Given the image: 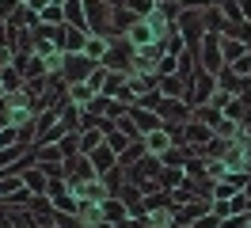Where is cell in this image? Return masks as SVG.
I'll return each mask as SVG.
<instances>
[{"label":"cell","mask_w":251,"mask_h":228,"mask_svg":"<svg viewBox=\"0 0 251 228\" xmlns=\"http://www.w3.org/2000/svg\"><path fill=\"white\" fill-rule=\"evenodd\" d=\"M103 69H110V73H133L137 69V46L129 42V38H110Z\"/></svg>","instance_id":"obj_1"},{"label":"cell","mask_w":251,"mask_h":228,"mask_svg":"<svg viewBox=\"0 0 251 228\" xmlns=\"http://www.w3.org/2000/svg\"><path fill=\"white\" fill-rule=\"evenodd\" d=\"M221 38H225V34H217V30H205L202 46L194 50L198 69H205V73H221V69H225V50H221Z\"/></svg>","instance_id":"obj_2"},{"label":"cell","mask_w":251,"mask_h":228,"mask_svg":"<svg viewBox=\"0 0 251 228\" xmlns=\"http://www.w3.org/2000/svg\"><path fill=\"white\" fill-rule=\"evenodd\" d=\"M156 114L164 118V129H183L190 118H194V106L187 99H172V95H164L156 106Z\"/></svg>","instance_id":"obj_3"},{"label":"cell","mask_w":251,"mask_h":228,"mask_svg":"<svg viewBox=\"0 0 251 228\" xmlns=\"http://www.w3.org/2000/svg\"><path fill=\"white\" fill-rule=\"evenodd\" d=\"M95 69H99V65H95V61L88 57V53H65L61 80L69 84V88H73V84H84V80H88V76H92Z\"/></svg>","instance_id":"obj_4"},{"label":"cell","mask_w":251,"mask_h":228,"mask_svg":"<svg viewBox=\"0 0 251 228\" xmlns=\"http://www.w3.org/2000/svg\"><path fill=\"white\" fill-rule=\"evenodd\" d=\"M175 27H179V34L187 38V46L190 50H198L202 46V38H205V12H183L179 19H175Z\"/></svg>","instance_id":"obj_5"},{"label":"cell","mask_w":251,"mask_h":228,"mask_svg":"<svg viewBox=\"0 0 251 228\" xmlns=\"http://www.w3.org/2000/svg\"><path fill=\"white\" fill-rule=\"evenodd\" d=\"M213 95H217V73H205V69H198V76H194V88H190V95H187V103H190V106H205Z\"/></svg>","instance_id":"obj_6"},{"label":"cell","mask_w":251,"mask_h":228,"mask_svg":"<svg viewBox=\"0 0 251 228\" xmlns=\"http://www.w3.org/2000/svg\"><path fill=\"white\" fill-rule=\"evenodd\" d=\"M213 137H217V133H213L209 126H202V122H194V118L183 126V145H187L194 156H202V152L209 149V141H213Z\"/></svg>","instance_id":"obj_7"},{"label":"cell","mask_w":251,"mask_h":228,"mask_svg":"<svg viewBox=\"0 0 251 228\" xmlns=\"http://www.w3.org/2000/svg\"><path fill=\"white\" fill-rule=\"evenodd\" d=\"M65 179H69V182H88V179H99V171H95L92 156H84V152L69 156V160H65Z\"/></svg>","instance_id":"obj_8"},{"label":"cell","mask_w":251,"mask_h":228,"mask_svg":"<svg viewBox=\"0 0 251 228\" xmlns=\"http://www.w3.org/2000/svg\"><path fill=\"white\" fill-rule=\"evenodd\" d=\"M133 23H137V15L129 12L122 0H118V4H114V12H110V38H126Z\"/></svg>","instance_id":"obj_9"},{"label":"cell","mask_w":251,"mask_h":228,"mask_svg":"<svg viewBox=\"0 0 251 228\" xmlns=\"http://www.w3.org/2000/svg\"><path fill=\"white\" fill-rule=\"evenodd\" d=\"M19 175H23V186H27L31 194L46 198V190H50V175H46V171H42L38 164H27L23 171H19Z\"/></svg>","instance_id":"obj_10"},{"label":"cell","mask_w":251,"mask_h":228,"mask_svg":"<svg viewBox=\"0 0 251 228\" xmlns=\"http://www.w3.org/2000/svg\"><path fill=\"white\" fill-rule=\"evenodd\" d=\"M129 118L137 122V129H141V137L156 133V129H164V118H160L156 110H145V106H129Z\"/></svg>","instance_id":"obj_11"},{"label":"cell","mask_w":251,"mask_h":228,"mask_svg":"<svg viewBox=\"0 0 251 228\" xmlns=\"http://www.w3.org/2000/svg\"><path fill=\"white\" fill-rule=\"evenodd\" d=\"M92 164H95V171H99V179H103V175H110V171H118V152L103 141V145L92 152Z\"/></svg>","instance_id":"obj_12"},{"label":"cell","mask_w":251,"mask_h":228,"mask_svg":"<svg viewBox=\"0 0 251 228\" xmlns=\"http://www.w3.org/2000/svg\"><path fill=\"white\" fill-rule=\"evenodd\" d=\"M103 221H107V225H122V221H129V209H126V202L118 194H110L107 202H103Z\"/></svg>","instance_id":"obj_13"},{"label":"cell","mask_w":251,"mask_h":228,"mask_svg":"<svg viewBox=\"0 0 251 228\" xmlns=\"http://www.w3.org/2000/svg\"><path fill=\"white\" fill-rule=\"evenodd\" d=\"M141 141H145V152H149V156H164V152H168V149H172V145H175L168 129H156V133L141 137Z\"/></svg>","instance_id":"obj_14"},{"label":"cell","mask_w":251,"mask_h":228,"mask_svg":"<svg viewBox=\"0 0 251 228\" xmlns=\"http://www.w3.org/2000/svg\"><path fill=\"white\" fill-rule=\"evenodd\" d=\"M76 221H80L84 228L107 225V221H103V205H99V202H80V213H76Z\"/></svg>","instance_id":"obj_15"},{"label":"cell","mask_w":251,"mask_h":228,"mask_svg":"<svg viewBox=\"0 0 251 228\" xmlns=\"http://www.w3.org/2000/svg\"><path fill=\"white\" fill-rule=\"evenodd\" d=\"M103 141H107V133H103L99 126H88V129H80V152H84V156H92V152L99 149Z\"/></svg>","instance_id":"obj_16"},{"label":"cell","mask_w":251,"mask_h":228,"mask_svg":"<svg viewBox=\"0 0 251 228\" xmlns=\"http://www.w3.org/2000/svg\"><path fill=\"white\" fill-rule=\"evenodd\" d=\"M126 38L137 46V50H145V46H152V42H156V34H152V27H149L145 19H137V23L129 27V34H126Z\"/></svg>","instance_id":"obj_17"},{"label":"cell","mask_w":251,"mask_h":228,"mask_svg":"<svg viewBox=\"0 0 251 228\" xmlns=\"http://www.w3.org/2000/svg\"><path fill=\"white\" fill-rule=\"evenodd\" d=\"M160 160H164V167H187L190 160H194V152H190L187 145H172V149L164 152Z\"/></svg>","instance_id":"obj_18"},{"label":"cell","mask_w":251,"mask_h":228,"mask_svg":"<svg viewBox=\"0 0 251 228\" xmlns=\"http://www.w3.org/2000/svg\"><path fill=\"white\" fill-rule=\"evenodd\" d=\"M65 27H80V30H88V15H84V0H69V4H65Z\"/></svg>","instance_id":"obj_19"},{"label":"cell","mask_w":251,"mask_h":228,"mask_svg":"<svg viewBox=\"0 0 251 228\" xmlns=\"http://www.w3.org/2000/svg\"><path fill=\"white\" fill-rule=\"evenodd\" d=\"M88 30L80 27H65V53H84V46H88Z\"/></svg>","instance_id":"obj_20"},{"label":"cell","mask_w":251,"mask_h":228,"mask_svg":"<svg viewBox=\"0 0 251 228\" xmlns=\"http://www.w3.org/2000/svg\"><path fill=\"white\" fill-rule=\"evenodd\" d=\"M221 50H225V65H232V61H240L244 53H251V46L240 42V38H221Z\"/></svg>","instance_id":"obj_21"},{"label":"cell","mask_w":251,"mask_h":228,"mask_svg":"<svg viewBox=\"0 0 251 228\" xmlns=\"http://www.w3.org/2000/svg\"><path fill=\"white\" fill-rule=\"evenodd\" d=\"M183 182H187V167H164L160 171V186L164 190H179Z\"/></svg>","instance_id":"obj_22"},{"label":"cell","mask_w":251,"mask_h":228,"mask_svg":"<svg viewBox=\"0 0 251 228\" xmlns=\"http://www.w3.org/2000/svg\"><path fill=\"white\" fill-rule=\"evenodd\" d=\"M194 122H202V126H209V129H217L221 122H225V114H221L217 106H194Z\"/></svg>","instance_id":"obj_23"},{"label":"cell","mask_w":251,"mask_h":228,"mask_svg":"<svg viewBox=\"0 0 251 228\" xmlns=\"http://www.w3.org/2000/svg\"><path fill=\"white\" fill-rule=\"evenodd\" d=\"M107 50H110V38H99V34H92V38H88V46H84V53H88L95 65H103Z\"/></svg>","instance_id":"obj_24"},{"label":"cell","mask_w":251,"mask_h":228,"mask_svg":"<svg viewBox=\"0 0 251 228\" xmlns=\"http://www.w3.org/2000/svg\"><path fill=\"white\" fill-rule=\"evenodd\" d=\"M160 95H172V99H187V84L179 76H160Z\"/></svg>","instance_id":"obj_25"},{"label":"cell","mask_w":251,"mask_h":228,"mask_svg":"<svg viewBox=\"0 0 251 228\" xmlns=\"http://www.w3.org/2000/svg\"><path fill=\"white\" fill-rule=\"evenodd\" d=\"M0 80H4V88H8V95H16V91H23V69H16V65H8L4 73H0Z\"/></svg>","instance_id":"obj_26"},{"label":"cell","mask_w":251,"mask_h":228,"mask_svg":"<svg viewBox=\"0 0 251 228\" xmlns=\"http://www.w3.org/2000/svg\"><path fill=\"white\" fill-rule=\"evenodd\" d=\"M141 156H149V152H145V141H133V145H129V149H126L122 156H118V167L126 171V167H133V164H137Z\"/></svg>","instance_id":"obj_27"},{"label":"cell","mask_w":251,"mask_h":228,"mask_svg":"<svg viewBox=\"0 0 251 228\" xmlns=\"http://www.w3.org/2000/svg\"><path fill=\"white\" fill-rule=\"evenodd\" d=\"M92 99H95V91L88 88V84H73V88H69V103H76L80 110H84V106L92 103Z\"/></svg>","instance_id":"obj_28"},{"label":"cell","mask_w":251,"mask_h":228,"mask_svg":"<svg viewBox=\"0 0 251 228\" xmlns=\"http://www.w3.org/2000/svg\"><path fill=\"white\" fill-rule=\"evenodd\" d=\"M42 76H50L46 57H38V53H34V57L27 61V69H23V80H42Z\"/></svg>","instance_id":"obj_29"},{"label":"cell","mask_w":251,"mask_h":228,"mask_svg":"<svg viewBox=\"0 0 251 228\" xmlns=\"http://www.w3.org/2000/svg\"><path fill=\"white\" fill-rule=\"evenodd\" d=\"M122 4L137 15V19H149V15L156 12V0H122Z\"/></svg>","instance_id":"obj_30"},{"label":"cell","mask_w":251,"mask_h":228,"mask_svg":"<svg viewBox=\"0 0 251 228\" xmlns=\"http://www.w3.org/2000/svg\"><path fill=\"white\" fill-rule=\"evenodd\" d=\"M107 76H110V69H103V65H99V69H95V73L88 76L84 84H88V88H92L95 95H103V91H107Z\"/></svg>","instance_id":"obj_31"},{"label":"cell","mask_w":251,"mask_h":228,"mask_svg":"<svg viewBox=\"0 0 251 228\" xmlns=\"http://www.w3.org/2000/svg\"><path fill=\"white\" fill-rule=\"evenodd\" d=\"M114 129H118V133H126V137H129V141H141V129H137V122L129 118V114L114 122Z\"/></svg>","instance_id":"obj_32"},{"label":"cell","mask_w":251,"mask_h":228,"mask_svg":"<svg viewBox=\"0 0 251 228\" xmlns=\"http://www.w3.org/2000/svg\"><path fill=\"white\" fill-rule=\"evenodd\" d=\"M42 23H50V27H65V8H61V4H50L46 12H42Z\"/></svg>","instance_id":"obj_33"},{"label":"cell","mask_w":251,"mask_h":228,"mask_svg":"<svg viewBox=\"0 0 251 228\" xmlns=\"http://www.w3.org/2000/svg\"><path fill=\"white\" fill-rule=\"evenodd\" d=\"M221 228H251V213H236V217H225Z\"/></svg>","instance_id":"obj_34"},{"label":"cell","mask_w":251,"mask_h":228,"mask_svg":"<svg viewBox=\"0 0 251 228\" xmlns=\"http://www.w3.org/2000/svg\"><path fill=\"white\" fill-rule=\"evenodd\" d=\"M12 145H19V129L16 126H4L0 129V149H12Z\"/></svg>","instance_id":"obj_35"},{"label":"cell","mask_w":251,"mask_h":228,"mask_svg":"<svg viewBox=\"0 0 251 228\" xmlns=\"http://www.w3.org/2000/svg\"><path fill=\"white\" fill-rule=\"evenodd\" d=\"M190 228H221V217H217V213H205V217H198Z\"/></svg>","instance_id":"obj_36"},{"label":"cell","mask_w":251,"mask_h":228,"mask_svg":"<svg viewBox=\"0 0 251 228\" xmlns=\"http://www.w3.org/2000/svg\"><path fill=\"white\" fill-rule=\"evenodd\" d=\"M213 0H183V12H209Z\"/></svg>","instance_id":"obj_37"},{"label":"cell","mask_w":251,"mask_h":228,"mask_svg":"<svg viewBox=\"0 0 251 228\" xmlns=\"http://www.w3.org/2000/svg\"><path fill=\"white\" fill-rule=\"evenodd\" d=\"M19 4H23V8H31L34 15H42L50 8V4H53V0H19Z\"/></svg>","instance_id":"obj_38"},{"label":"cell","mask_w":251,"mask_h":228,"mask_svg":"<svg viewBox=\"0 0 251 228\" xmlns=\"http://www.w3.org/2000/svg\"><path fill=\"white\" fill-rule=\"evenodd\" d=\"M12 61H16V50H12V46H0V73H4Z\"/></svg>","instance_id":"obj_39"},{"label":"cell","mask_w":251,"mask_h":228,"mask_svg":"<svg viewBox=\"0 0 251 228\" xmlns=\"http://www.w3.org/2000/svg\"><path fill=\"white\" fill-rule=\"evenodd\" d=\"M0 228H16V221H12V205H0Z\"/></svg>","instance_id":"obj_40"},{"label":"cell","mask_w":251,"mask_h":228,"mask_svg":"<svg viewBox=\"0 0 251 228\" xmlns=\"http://www.w3.org/2000/svg\"><path fill=\"white\" fill-rule=\"evenodd\" d=\"M240 4V15H244V23H251V0H236Z\"/></svg>","instance_id":"obj_41"},{"label":"cell","mask_w":251,"mask_h":228,"mask_svg":"<svg viewBox=\"0 0 251 228\" xmlns=\"http://www.w3.org/2000/svg\"><path fill=\"white\" fill-rule=\"evenodd\" d=\"M53 4H61V8H65V4H69V0H53Z\"/></svg>","instance_id":"obj_42"},{"label":"cell","mask_w":251,"mask_h":228,"mask_svg":"<svg viewBox=\"0 0 251 228\" xmlns=\"http://www.w3.org/2000/svg\"><path fill=\"white\" fill-rule=\"evenodd\" d=\"M95 228H114V225H95Z\"/></svg>","instance_id":"obj_43"},{"label":"cell","mask_w":251,"mask_h":228,"mask_svg":"<svg viewBox=\"0 0 251 228\" xmlns=\"http://www.w3.org/2000/svg\"><path fill=\"white\" fill-rule=\"evenodd\" d=\"M0 129H4V122H0Z\"/></svg>","instance_id":"obj_44"},{"label":"cell","mask_w":251,"mask_h":228,"mask_svg":"<svg viewBox=\"0 0 251 228\" xmlns=\"http://www.w3.org/2000/svg\"><path fill=\"white\" fill-rule=\"evenodd\" d=\"M175 4H183V0H175Z\"/></svg>","instance_id":"obj_45"},{"label":"cell","mask_w":251,"mask_h":228,"mask_svg":"<svg viewBox=\"0 0 251 228\" xmlns=\"http://www.w3.org/2000/svg\"><path fill=\"white\" fill-rule=\"evenodd\" d=\"M248 175H251V167H248Z\"/></svg>","instance_id":"obj_46"}]
</instances>
